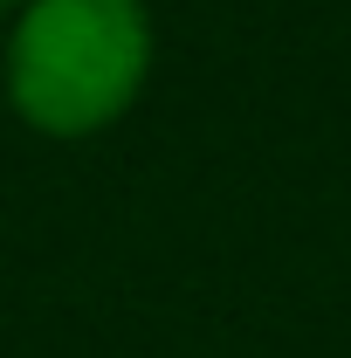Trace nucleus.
<instances>
[{
  "instance_id": "1",
  "label": "nucleus",
  "mask_w": 351,
  "mask_h": 358,
  "mask_svg": "<svg viewBox=\"0 0 351 358\" xmlns=\"http://www.w3.org/2000/svg\"><path fill=\"white\" fill-rule=\"evenodd\" d=\"M152 28L138 0H28L7 83L35 131L83 138L110 124L145 83Z\"/></svg>"
},
{
  "instance_id": "2",
  "label": "nucleus",
  "mask_w": 351,
  "mask_h": 358,
  "mask_svg": "<svg viewBox=\"0 0 351 358\" xmlns=\"http://www.w3.org/2000/svg\"><path fill=\"white\" fill-rule=\"evenodd\" d=\"M0 7H14V0H0Z\"/></svg>"
}]
</instances>
